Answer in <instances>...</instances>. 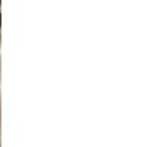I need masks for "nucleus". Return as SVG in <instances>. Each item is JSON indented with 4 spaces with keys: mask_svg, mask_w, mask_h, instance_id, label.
I'll return each instance as SVG.
<instances>
[{
    "mask_svg": "<svg viewBox=\"0 0 149 147\" xmlns=\"http://www.w3.org/2000/svg\"><path fill=\"white\" fill-rule=\"evenodd\" d=\"M0 24H2V17H0Z\"/></svg>",
    "mask_w": 149,
    "mask_h": 147,
    "instance_id": "nucleus-1",
    "label": "nucleus"
}]
</instances>
